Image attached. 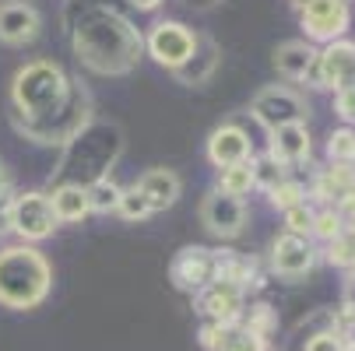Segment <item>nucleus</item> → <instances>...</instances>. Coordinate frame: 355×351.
<instances>
[{"instance_id":"obj_36","label":"nucleus","mask_w":355,"mask_h":351,"mask_svg":"<svg viewBox=\"0 0 355 351\" xmlns=\"http://www.w3.org/2000/svg\"><path fill=\"white\" fill-rule=\"evenodd\" d=\"M15 179H11V172L4 169V162H0V211H8L11 208V200H15Z\"/></svg>"},{"instance_id":"obj_18","label":"nucleus","mask_w":355,"mask_h":351,"mask_svg":"<svg viewBox=\"0 0 355 351\" xmlns=\"http://www.w3.org/2000/svg\"><path fill=\"white\" fill-rule=\"evenodd\" d=\"M313 57H317V49L306 39H288V42H282L275 49V67H278L282 78L302 81V78H306V71H310V64H313Z\"/></svg>"},{"instance_id":"obj_24","label":"nucleus","mask_w":355,"mask_h":351,"mask_svg":"<svg viewBox=\"0 0 355 351\" xmlns=\"http://www.w3.org/2000/svg\"><path fill=\"white\" fill-rule=\"evenodd\" d=\"M268 197H271V204L285 215V211H292L299 204H306V186H302L299 179H282L278 186L268 190Z\"/></svg>"},{"instance_id":"obj_33","label":"nucleus","mask_w":355,"mask_h":351,"mask_svg":"<svg viewBox=\"0 0 355 351\" xmlns=\"http://www.w3.org/2000/svg\"><path fill=\"white\" fill-rule=\"evenodd\" d=\"M306 351H345V341H341L334 330L310 334V341H306Z\"/></svg>"},{"instance_id":"obj_28","label":"nucleus","mask_w":355,"mask_h":351,"mask_svg":"<svg viewBox=\"0 0 355 351\" xmlns=\"http://www.w3.org/2000/svg\"><path fill=\"white\" fill-rule=\"evenodd\" d=\"M218 351H268V341L257 337V334H250L246 327H229L225 344Z\"/></svg>"},{"instance_id":"obj_13","label":"nucleus","mask_w":355,"mask_h":351,"mask_svg":"<svg viewBox=\"0 0 355 351\" xmlns=\"http://www.w3.org/2000/svg\"><path fill=\"white\" fill-rule=\"evenodd\" d=\"M313 246L302 239V235H288L282 232L275 242H271V267L282 274V278H302L313 271Z\"/></svg>"},{"instance_id":"obj_9","label":"nucleus","mask_w":355,"mask_h":351,"mask_svg":"<svg viewBox=\"0 0 355 351\" xmlns=\"http://www.w3.org/2000/svg\"><path fill=\"white\" fill-rule=\"evenodd\" d=\"M299 21L306 28L310 39L317 42H338L352 21L348 15V0H306L299 8Z\"/></svg>"},{"instance_id":"obj_39","label":"nucleus","mask_w":355,"mask_h":351,"mask_svg":"<svg viewBox=\"0 0 355 351\" xmlns=\"http://www.w3.org/2000/svg\"><path fill=\"white\" fill-rule=\"evenodd\" d=\"M130 4H134L137 11H155V8L162 4V0H130Z\"/></svg>"},{"instance_id":"obj_21","label":"nucleus","mask_w":355,"mask_h":351,"mask_svg":"<svg viewBox=\"0 0 355 351\" xmlns=\"http://www.w3.org/2000/svg\"><path fill=\"white\" fill-rule=\"evenodd\" d=\"M49 204H53L57 222H81V218L92 215L88 193H85L81 186H53V193H49Z\"/></svg>"},{"instance_id":"obj_37","label":"nucleus","mask_w":355,"mask_h":351,"mask_svg":"<svg viewBox=\"0 0 355 351\" xmlns=\"http://www.w3.org/2000/svg\"><path fill=\"white\" fill-rule=\"evenodd\" d=\"M345 309H348V313H355V274L345 281Z\"/></svg>"},{"instance_id":"obj_8","label":"nucleus","mask_w":355,"mask_h":351,"mask_svg":"<svg viewBox=\"0 0 355 351\" xmlns=\"http://www.w3.org/2000/svg\"><path fill=\"white\" fill-rule=\"evenodd\" d=\"M144 46H148V53L155 57V64H162L169 71H180L197 49V32H190L180 21H159L148 32Z\"/></svg>"},{"instance_id":"obj_4","label":"nucleus","mask_w":355,"mask_h":351,"mask_svg":"<svg viewBox=\"0 0 355 351\" xmlns=\"http://www.w3.org/2000/svg\"><path fill=\"white\" fill-rule=\"evenodd\" d=\"M53 267L32 246H4L0 249V306L8 309H35L49 295Z\"/></svg>"},{"instance_id":"obj_40","label":"nucleus","mask_w":355,"mask_h":351,"mask_svg":"<svg viewBox=\"0 0 355 351\" xmlns=\"http://www.w3.org/2000/svg\"><path fill=\"white\" fill-rule=\"evenodd\" d=\"M345 235H352V239H355V215H352V218H345Z\"/></svg>"},{"instance_id":"obj_6","label":"nucleus","mask_w":355,"mask_h":351,"mask_svg":"<svg viewBox=\"0 0 355 351\" xmlns=\"http://www.w3.org/2000/svg\"><path fill=\"white\" fill-rule=\"evenodd\" d=\"M302 81L313 84V88H334V91L352 88L355 84V42H345V39L327 42L313 57V64H310Z\"/></svg>"},{"instance_id":"obj_16","label":"nucleus","mask_w":355,"mask_h":351,"mask_svg":"<svg viewBox=\"0 0 355 351\" xmlns=\"http://www.w3.org/2000/svg\"><path fill=\"white\" fill-rule=\"evenodd\" d=\"M134 190L148 200L151 215H155V211H166V208H173L180 200V176L173 169H148L134 183Z\"/></svg>"},{"instance_id":"obj_44","label":"nucleus","mask_w":355,"mask_h":351,"mask_svg":"<svg viewBox=\"0 0 355 351\" xmlns=\"http://www.w3.org/2000/svg\"><path fill=\"white\" fill-rule=\"evenodd\" d=\"M345 351H355V348H345Z\"/></svg>"},{"instance_id":"obj_35","label":"nucleus","mask_w":355,"mask_h":351,"mask_svg":"<svg viewBox=\"0 0 355 351\" xmlns=\"http://www.w3.org/2000/svg\"><path fill=\"white\" fill-rule=\"evenodd\" d=\"M334 106H338V116H341V120H348V123L355 120V84L334 91Z\"/></svg>"},{"instance_id":"obj_5","label":"nucleus","mask_w":355,"mask_h":351,"mask_svg":"<svg viewBox=\"0 0 355 351\" xmlns=\"http://www.w3.org/2000/svg\"><path fill=\"white\" fill-rule=\"evenodd\" d=\"M4 222L25 242H39L46 235H53L60 225L53 215V204H49V193H15L11 208L4 211Z\"/></svg>"},{"instance_id":"obj_23","label":"nucleus","mask_w":355,"mask_h":351,"mask_svg":"<svg viewBox=\"0 0 355 351\" xmlns=\"http://www.w3.org/2000/svg\"><path fill=\"white\" fill-rule=\"evenodd\" d=\"M85 193H88V208L95 211V215H110V211H116V204H120V186L106 176V179H98V183H92V186H85Z\"/></svg>"},{"instance_id":"obj_20","label":"nucleus","mask_w":355,"mask_h":351,"mask_svg":"<svg viewBox=\"0 0 355 351\" xmlns=\"http://www.w3.org/2000/svg\"><path fill=\"white\" fill-rule=\"evenodd\" d=\"M352 190H355V165H331L313 183V197L324 200V204H338V200Z\"/></svg>"},{"instance_id":"obj_17","label":"nucleus","mask_w":355,"mask_h":351,"mask_svg":"<svg viewBox=\"0 0 355 351\" xmlns=\"http://www.w3.org/2000/svg\"><path fill=\"white\" fill-rule=\"evenodd\" d=\"M275 162H282L285 169L295 162H306L310 159V130L306 123H292V127H278L271 130V152Z\"/></svg>"},{"instance_id":"obj_38","label":"nucleus","mask_w":355,"mask_h":351,"mask_svg":"<svg viewBox=\"0 0 355 351\" xmlns=\"http://www.w3.org/2000/svg\"><path fill=\"white\" fill-rule=\"evenodd\" d=\"M338 337L345 341V348H355V316H352V320L341 327V334H338Z\"/></svg>"},{"instance_id":"obj_14","label":"nucleus","mask_w":355,"mask_h":351,"mask_svg":"<svg viewBox=\"0 0 355 351\" xmlns=\"http://www.w3.org/2000/svg\"><path fill=\"white\" fill-rule=\"evenodd\" d=\"M39 28H42V18L32 4H25V0H4L0 4V42L25 46L39 35Z\"/></svg>"},{"instance_id":"obj_19","label":"nucleus","mask_w":355,"mask_h":351,"mask_svg":"<svg viewBox=\"0 0 355 351\" xmlns=\"http://www.w3.org/2000/svg\"><path fill=\"white\" fill-rule=\"evenodd\" d=\"M215 67H218V46H215L208 35H197L193 57H190L180 71H173V74H176V81H183V84H205V81L215 74Z\"/></svg>"},{"instance_id":"obj_32","label":"nucleus","mask_w":355,"mask_h":351,"mask_svg":"<svg viewBox=\"0 0 355 351\" xmlns=\"http://www.w3.org/2000/svg\"><path fill=\"white\" fill-rule=\"evenodd\" d=\"M310 228H313V208L299 204V208L285 211V232H288V235H302V239H306Z\"/></svg>"},{"instance_id":"obj_7","label":"nucleus","mask_w":355,"mask_h":351,"mask_svg":"<svg viewBox=\"0 0 355 351\" xmlns=\"http://www.w3.org/2000/svg\"><path fill=\"white\" fill-rule=\"evenodd\" d=\"M253 116H257V123H264L268 130H278V127H292V123H302L310 116L306 102L285 84H268L261 88L257 95H253Z\"/></svg>"},{"instance_id":"obj_42","label":"nucleus","mask_w":355,"mask_h":351,"mask_svg":"<svg viewBox=\"0 0 355 351\" xmlns=\"http://www.w3.org/2000/svg\"><path fill=\"white\" fill-rule=\"evenodd\" d=\"M292 4H299V8H302V4H306V0H292Z\"/></svg>"},{"instance_id":"obj_25","label":"nucleus","mask_w":355,"mask_h":351,"mask_svg":"<svg viewBox=\"0 0 355 351\" xmlns=\"http://www.w3.org/2000/svg\"><path fill=\"white\" fill-rule=\"evenodd\" d=\"M327 155L334 165H355V130L341 127L327 137Z\"/></svg>"},{"instance_id":"obj_31","label":"nucleus","mask_w":355,"mask_h":351,"mask_svg":"<svg viewBox=\"0 0 355 351\" xmlns=\"http://www.w3.org/2000/svg\"><path fill=\"white\" fill-rule=\"evenodd\" d=\"M352 257H355V239L352 235H338V239H331L327 242V264H334V267H352Z\"/></svg>"},{"instance_id":"obj_2","label":"nucleus","mask_w":355,"mask_h":351,"mask_svg":"<svg viewBox=\"0 0 355 351\" xmlns=\"http://www.w3.org/2000/svg\"><path fill=\"white\" fill-rule=\"evenodd\" d=\"M78 60L95 74H127L137 67L144 35L113 8H85L71 32Z\"/></svg>"},{"instance_id":"obj_10","label":"nucleus","mask_w":355,"mask_h":351,"mask_svg":"<svg viewBox=\"0 0 355 351\" xmlns=\"http://www.w3.org/2000/svg\"><path fill=\"white\" fill-rule=\"evenodd\" d=\"M169 278L180 291H205L215 281V249L183 246L169 267Z\"/></svg>"},{"instance_id":"obj_1","label":"nucleus","mask_w":355,"mask_h":351,"mask_svg":"<svg viewBox=\"0 0 355 351\" xmlns=\"http://www.w3.org/2000/svg\"><path fill=\"white\" fill-rule=\"evenodd\" d=\"M15 127L39 144H67L88 123L85 88L53 60H32L11 81Z\"/></svg>"},{"instance_id":"obj_11","label":"nucleus","mask_w":355,"mask_h":351,"mask_svg":"<svg viewBox=\"0 0 355 351\" xmlns=\"http://www.w3.org/2000/svg\"><path fill=\"white\" fill-rule=\"evenodd\" d=\"M200 222H205V228L218 239H236L246 225V204L239 197L211 190L205 197V204H200Z\"/></svg>"},{"instance_id":"obj_43","label":"nucleus","mask_w":355,"mask_h":351,"mask_svg":"<svg viewBox=\"0 0 355 351\" xmlns=\"http://www.w3.org/2000/svg\"><path fill=\"white\" fill-rule=\"evenodd\" d=\"M348 271H352V274H355V257H352V267H348Z\"/></svg>"},{"instance_id":"obj_27","label":"nucleus","mask_w":355,"mask_h":351,"mask_svg":"<svg viewBox=\"0 0 355 351\" xmlns=\"http://www.w3.org/2000/svg\"><path fill=\"white\" fill-rule=\"evenodd\" d=\"M341 232H345V222H341V215H338L334 208L313 211V228H310V235H317V239L331 242V239H338Z\"/></svg>"},{"instance_id":"obj_41","label":"nucleus","mask_w":355,"mask_h":351,"mask_svg":"<svg viewBox=\"0 0 355 351\" xmlns=\"http://www.w3.org/2000/svg\"><path fill=\"white\" fill-rule=\"evenodd\" d=\"M8 232V222H4V211H0V235H4Z\"/></svg>"},{"instance_id":"obj_3","label":"nucleus","mask_w":355,"mask_h":351,"mask_svg":"<svg viewBox=\"0 0 355 351\" xmlns=\"http://www.w3.org/2000/svg\"><path fill=\"white\" fill-rule=\"evenodd\" d=\"M120 152H123V130L113 120H88L67 141V152H64L57 172L49 176V183L57 179V186H81L85 190V186L110 176Z\"/></svg>"},{"instance_id":"obj_30","label":"nucleus","mask_w":355,"mask_h":351,"mask_svg":"<svg viewBox=\"0 0 355 351\" xmlns=\"http://www.w3.org/2000/svg\"><path fill=\"white\" fill-rule=\"evenodd\" d=\"M243 327L257 337H268V330L275 327V313L271 306H250V313H243Z\"/></svg>"},{"instance_id":"obj_12","label":"nucleus","mask_w":355,"mask_h":351,"mask_svg":"<svg viewBox=\"0 0 355 351\" xmlns=\"http://www.w3.org/2000/svg\"><path fill=\"white\" fill-rule=\"evenodd\" d=\"M197 303H200V313H205L211 323H222V327H236L246 313L243 288L222 285V281H211L205 291H197Z\"/></svg>"},{"instance_id":"obj_34","label":"nucleus","mask_w":355,"mask_h":351,"mask_svg":"<svg viewBox=\"0 0 355 351\" xmlns=\"http://www.w3.org/2000/svg\"><path fill=\"white\" fill-rule=\"evenodd\" d=\"M225 334H229V327H222V323H205L200 327V344H205L208 351H218L222 344H225Z\"/></svg>"},{"instance_id":"obj_22","label":"nucleus","mask_w":355,"mask_h":351,"mask_svg":"<svg viewBox=\"0 0 355 351\" xmlns=\"http://www.w3.org/2000/svg\"><path fill=\"white\" fill-rule=\"evenodd\" d=\"M218 190L243 200V197L253 190V165H250V162H239V165L218 169Z\"/></svg>"},{"instance_id":"obj_15","label":"nucleus","mask_w":355,"mask_h":351,"mask_svg":"<svg viewBox=\"0 0 355 351\" xmlns=\"http://www.w3.org/2000/svg\"><path fill=\"white\" fill-rule=\"evenodd\" d=\"M208 159H211V165H218V169L250 162V159H253V144H250L246 130L236 127V123L218 127V130L208 137Z\"/></svg>"},{"instance_id":"obj_26","label":"nucleus","mask_w":355,"mask_h":351,"mask_svg":"<svg viewBox=\"0 0 355 351\" xmlns=\"http://www.w3.org/2000/svg\"><path fill=\"white\" fill-rule=\"evenodd\" d=\"M250 165H253V186L271 190V186H278L282 179H288V169H285L282 162H275L271 155H264V159H257V162L250 159Z\"/></svg>"},{"instance_id":"obj_29","label":"nucleus","mask_w":355,"mask_h":351,"mask_svg":"<svg viewBox=\"0 0 355 351\" xmlns=\"http://www.w3.org/2000/svg\"><path fill=\"white\" fill-rule=\"evenodd\" d=\"M116 211L127 218V222H144L148 215H151V208H148V200L130 186V190H123L120 193V204H116Z\"/></svg>"}]
</instances>
